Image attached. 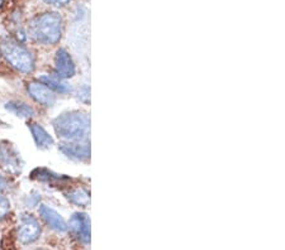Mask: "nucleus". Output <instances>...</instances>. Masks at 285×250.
Masks as SVG:
<instances>
[{
	"mask_svg": "<svg viewBox=\"0 0 285 250\" xmlns=\"http://www.w3.org/2000/svg\"><path fill=\"white\" fill-rule=\"evenodd\" d=\"M30 130L32 133V137L36 141L37 147L39 149H50L54 145V138L46 132L45 128H42L39 124L32 123L30 125Z\"/></svg>",
	"mask_w": 285,
	"mask_h": 250,
	"instance_id": "11",
	"label": "nucleus"
},
{
	"mask_svg": "<svg viewBox=\"0 0 285 250\" xmlns=\"http://www.w3.org/2000/svg\"><path fill=\"white\" fill-rule=\"evenodd\" d=\"M46 3L54 4L56 6H65L66 4L70 3V0H45Z\"/></svg>",
	"mask_w": 285,
	"mask_h": 250,
	"instance_id": "19",
	"label": "nucleus"
},
{
	"mask_svg": "<svg viewBox=\"0 0 285 250\" xmlns=\"http://www.w3.org/2000/svg\"><path fill=\"white\" fill-rule=\"evenodd\" d=\"M27 91L33 100L43 106H54L56 103V95L52 90L45 86L43 83H31L27 86Z\"/></svg>",
	"mask_w": 285,
	"mask_h": 250,
	"instance_id": "8",
	"label": "nucleus"
},
{
	"mask_svg": "<svg viewBox=\"0 0 285 250\" xmlns=\"http://www.w3.org/2000/svg\"><path fill=\"white\" fill-rule=\"evenodd\" d=\"M55 72L60 79H70L76 72L71 56L63 48H60L55 56Z\"/></svg>",
	"mask_w": 285,
	"mask_h": 250,
	"instance_id": "7",
	"label": "nucleus"
},
{
	"mask_svg": "<svg viewBox=\"0 0 285 250\" xmlns=\"http://www.w3.org/2000/svg\"><path fill=\"white\" fill-rule=\"evenodd\" d=\"M39 215H41V218L45 220V222L51 229L56 230L59 233H65L66 230H67V224L65 222L63 216L60 215L57 211H55L54 209H51V207L46 206V205H42L39 207Z\"/></svg>",
	"mask_w": 285,
	"mask_h": 250,
	"instance_id": "10",
	"label": "nucleus"
},
{
	"mask_svg": "<svg viewBox=\"0 0 285 250\" xmlns=\"http://www.w3.org/2000/svg\"><path fill=\"white\" fill-rule=\"evenodd\" d=\"M37 250H45V249H37Z\"/></svg>",
	"mask_w": 285,
	"mask_h": 250,
	"instance_id": "21",
	"label": "nucleus"
},
{
	"mask_svg": "<svg viewBox=\"0 0 285 250\" xmlns=\"http://www.w3.org/2000/svg\"><path fill=\"white\" fill-rule=\"evenodd\" d=\"M3 5H4V0H0V10H1Z\"/></svg>",
	"mask_w": 285,
	"mask_h": 250,
	"instance_id": "20",
	"label": "nucleus"
},
{
	"mask_svg": "<svg viewBox=\"0 0 285 250\" xmlns=\"http://www.w3.org/2000/svg\"><path fill=\"white\" fill-rule=\"evenodd\" d=\"M10 211V201L3 196V194H0V221L4 220V219L8 216Z\"/></svg>",
	"mask_w": 285,
	"mask_h": 250,
	"instance_id": "16",
	"label": "nucleus"
},
{
	"mask_svg": "<svg viewBox=\"0 0 285 250\" xmlns=\"http://www.w3.org/2000/svg\"><path fill=\"white\" fill-rule=\"evenodd\" d=\"M39 83H43L45 86H47L50 90H52L54 92L57 94H68L71 91L70 86L66 83H63V80L57 76H50V75H43V76L39 77Z\"/></svg>",
	"mask_w": 285,
	"mask_h": 250,
	"instance_id": "12",
	"label": "nucleus"
},
{
	"mask_svg": "<svg viewBox=\"0 0 285 250\" xmlns=\"http://www.w3.org/2000/svg\"><path fill=\"white\" fill-rule=\"evenodd\" d=\"M79 99H80L81 101H84V103H89V99H90V90L88 86H84L83 88H81L80 91H79Z\"/></svg>",
	"mask_w": 285,
	"mask_h": 250,
	"instance_id": "17",
	"label": "nucleus"
},
{
	"mask_svg": "<svg viewBox=\"0 0 285 250\" xmlns=\"http://www.w3.org/2000/svg\"><path fill=\"white\" fill-rule=\"evenodd\" d=\"M30 35L33 41L45 46L59 43L63 35V17L56 12L37 15L30 23Z\"/></svg>",
	"mask_w": 285,
	"mask_h": 250,
	"instance_id": "2",
	"label": "nucleus"
},
{
	"mask_svg": "<svg viewBox=\"0 0 285 250\" xmlns=\"http://www.w3.org/2000/svg\"><path fill=\"white\" fill-rule=\"evenodd\" d=\"M5 109L12 112V114L17 115L18 118L30 119L32 118V116H34V110H33L32 106L23 103V101H9V103L5 104Z\"/></svg>",
	"mask_w": 285,
	"mask_h": 250,
	"instance_id": "13",
	"label": "nucleus"
},
{
	"mask_svg": "<svg viewBox=\"0 0 285 250\" xmlns=\"http://www.w3.org/2000/svg\"><path fill=\"white\" fill-rule=\"evenodd\" d=\"M59 149L67 158L79 162H85L90 158V147L88 141H63Z\"/></svg>",
	"mask_w": 285,
	"mask_h": 250,
	"instance_id": "6",
	"label": "nucleus"
},
{
	"mask_svg": "<svg viewBox=\"0 0 285 250\" xmlns=\"http://www.w3.org/2000/svg\"><path fill=\"white\" fill-rule=\"evenodd\" d=\"M66 197H67V200L70 201V202H72L74 205H76V206L85 207L88 206L90 202L89 192L84 189H76L74 190V191L68 192V194H66Z\"/></svg>",
	"mask_w": 285,
	"mask_h": 250,
	"instance_id": "14",
	"label": "nucleus"
},
{
	"mask_svg": "<svg viewBox=\"0 0 285 250\" xmlns=\"http://www.w3.org/2000/svg\"><path fill=\"white\" fill-rule=\"evenodd\" d=\"M0 166L4 171L13 176H18L23 171L21 154L9 141H0Z\"/></svg>",
	"mask_w": 285,
	"mask_h": 250,
	"instance_id": "4",
	"label": "nucleus"
},
{
	"mask_svg": "<svg viewBox=\"0 0 285 250\" xmlns=\"http://www.w3.org/2000/svg\"><path fill=\"white\" fill-rule=\"evenodd\" d=\"M8 190H9V181L0 174V194H3V192L8 191Z\"/></svg>",
	"mask_w": 285,
	"mask_h": 250,
	"instance_id": "18",
	"label": "nucleus"
},
{
	"mask_svg": "<svg viewBox=\"0 0 285 250\" xmlns=\"http://www.w3.org/2000/svg\"><path fill=\"white\" fill-rule=\"evenodd\" d=\"M68 226L81 242L85 244L90 242V220L86 214L83 212L74 214L68 221Z\"/></svg>",
	"mask_w": 285,
	"mask_h": 250,
	"instance_id": "9",
	"label": "nucleus"
},
{
	"mask_svg": "<svg viewBox=\"0 0 285 250\" xmlns=\"http://www.w3.org/2000/svg\"><path fill=\"white\" fill-rule=\"evenodd\" d=\"M0 55L13 68L22 74H31L34 70V57L30 50L19 42L4 37L0 39Z\"/></svg>",
	"mask_w": 285,
	"mask_h": 250,
	"instance_id": "3",
	"label": "nucleus"
},
{
	"mask_svg": "<svg viewBox=\"0 0 285 250\" xmlns=\"http://www.w3.org/2000/svg\"><path fill=\"white\" fill-rule=\"evenodd\" d=\"M32 178L41 181V182H47V183H54V182H59V181H61V180H66L65 177H61V176H59V174H55L54 172L48 171V169H45V168H37V169H34L32 173Z\"/></svg>",
	"mask_w": 285,
	"mask_h": 250,
	"instance_id": "15",
	"label": "nucleus"
},
{
	"mask_svg": "<svg viewBox=\"0 0 285 250\" xmlns=\"http://www.w3.org/2000/svg\"><path fill=\"white\" fill-rule=\"evenodd\" d=\"M59 138L65 141H86L90 133V116L84 111H68L52 121Z\"/></svg>",
	"mask_w": 285,
	"mask_h": 250,
	"instance_id": "1",
	"label": "nucleus"
},
{
	"mask_svg": "<svg viewBox=\"0 0 285 250\" xmlns=\"http://www.w3.org/2000/svg\"><path fill=\"white\" fill-rule=\"evenodd\" d=\"M39 235H41L39 221L31 214H23L19 221L18 231H17L19 242L24 245L32 244L38 240Z\"/></svg>",
	"mask_w": 285,
	"mask_h": 250,
	"instance_id": "5",
	"label": "nucleus"
}]
</instances>
